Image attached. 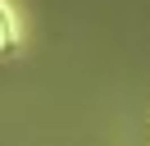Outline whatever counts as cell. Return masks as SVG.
<instances>
[{
    "label": "cell",
    "mask_w": 150,
    "mask_h": 146,
    "mask_svg": "<svg viewBox=\"0 0 150 146\" xmlns=\"http://www.w3.org/2000/svg\"><path fill=\"white\" fill-rule=\"evenodd\" d=\"M14 46V32H9V18H5V9H0V55Z\"/></svg>",
    "instance_id": "cell-1"
}]
</instances>
